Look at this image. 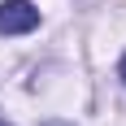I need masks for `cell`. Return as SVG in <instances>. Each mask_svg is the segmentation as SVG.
Instances as JSON below:
<instances>
[{
    "label": "cell",
    "instance_id": "obj_1",
    "mask_svg": "<svg viewBox=\"0 0 126 126\" xmlns=\"http://www.w3.org/2000/svg\"><path fill=\"white\" fill-rule=\"evenodd\" d=\"M39 26V9L31 0H4L0 4V35H26Z\"/></svg>",
    "mask_w": 126,
    "mask_h": 126
},
{
    "label": "cell",
    "instance_id": "obj_2",
    "mask_svg": "<svg viewBox=\"0 0 126 126\" xmlns=\"http://www.w3.org/2000/svg\"><path fill=\"white\" fill-rule=\"evenodd\" d=\"M117 74H122V83H126V57H122V65H117Z\"/></svg>",
    "mask_w": 126,
    "mask_h": 126
}]
</instances>
